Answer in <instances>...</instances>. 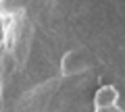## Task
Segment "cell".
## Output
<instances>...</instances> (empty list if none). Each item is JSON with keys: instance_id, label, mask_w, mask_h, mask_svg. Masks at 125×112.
<instances>
[{"instance_id": "6da1fadb", "label": "cell", "mask_w": 125, "mask_h": 112, "mask_svg": "<svg viewBox=\"0 0 125 112\" xmlns=\"http://www.w3.org/2000/svg\"><path fill=\"white\" fill-rule=\"evenodd\" d=\"M83 69H85V62H83V58H81L79 52H69L67 56L62 58V73L67 77L77 75V73H81Z\"/></svg>"}, {"instance_id": "7a4b0ae2", "label": "cell", "mask_w": 125, "mask_h": 112, "mask_svg": "<svg viewBox=\"0 0 125 112\" xmlns=\"http://www.w3.org/2000/svg\"><path fill=\"white\" fill-rule=\"evenodd\" d=\"M117 98H119V94H117L115 87H113V85H104V87H100V89L96 91L94 104H96V108L111 106V104H117Z\"/></svg>"}, {"instance_id": "3957f363", "label": "cell", "mask_w": 125, "mask_h": 112, "mask_svg": "<svg viewBox=\"0 0 125 112\" xmlns=\"http://www.w3.org/2000/svg\"><path fill=\"white\" fill-rule=\"evenodd\" d=\"M96 112H123L117 104H111V106H100V108H96Z\"/></svg>"}]
</instances>
